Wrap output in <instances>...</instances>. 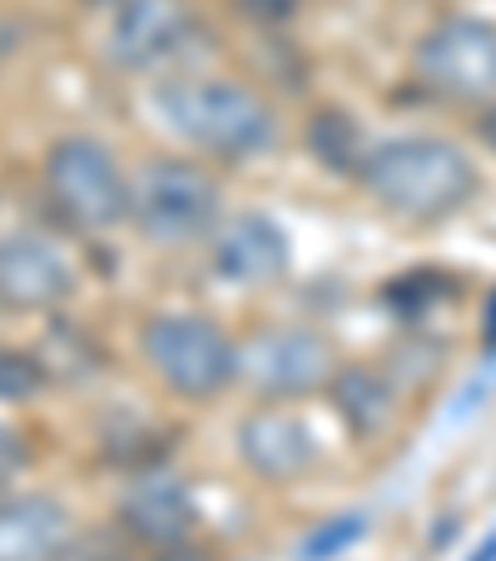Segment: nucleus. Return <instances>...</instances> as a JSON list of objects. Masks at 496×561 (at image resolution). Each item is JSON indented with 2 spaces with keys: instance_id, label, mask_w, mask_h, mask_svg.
Masks as SVG:
<instances>
[{
  "instance_id": "nucleus-13",
  "label": "nucleus",
  "mask_w": 496,
  "mask_h": 561,
  "mask_svg": "<svg viewBox=\"0 0 496 561\" xmlns=\"http://www.w3.org/2000/svg\"><path fill=\"white\" fill-rule=\"evenodd\" d=\"M125 527L135 531L149 547H180L194 531V502L189 492L174 482V477H145L125 492V507H119Z\"/></svg>"
},
{
  "instance_id": "nucleus-5",
  "label": "nucleus",
  "mask_w": 496,
  "mask_h": 561,
  "mask_svg": "<svg viewBox=\"0 0 496 561\" xmlns=\"http://www.w3.org/2000/svg\"><path fill=\"white\" fill-rule=\"evenodd\" d=\"M45 190H50L55 209L80 229H115L129 219V199L135 184L119 174L115 154L90 135H65L45 154Z\"/></svg>"
},
{
  "instance_id": "nucleus-1",
  "label": "nucleus",
  "mask_w": 496,
  "mask_h": 561,
  "mask_svg": "<svg viewBox=\"0 0 496 561\" xmlns=\"http://www.w3.org/2000/svg\"><path fill=\"white\" fill-rule=\"evenodd\" d=\"M362 184L397 219L437 224V219H452L457 209H466V199L476 194V170L452 139L402 135L368 149Z\"/></svg>"
},
{
  "instance_id": "nucleus-11",
  "label": "nucleus",
  "mask_w": 496,
  "mask_h": 561,
  "mask_svg": "<svg viewBox=\"0 0 496 561\" xmlns=\"http://www.w3.org/2000/svg\"><path fill=\"white\" fill-rule=\"evenodd\" d=\"M214 268L239 288L274 284L288 268V233L268 214H239L214 244Z\"/></svg>"
},
{
  "instance_id": "nucleus-3",
  "label": "nucleus",
  "mask_w": 496,
  "mask_h": 561,
  "mask_svg": "<svg viewBox=\"0 0 496 561\" xmlns=\"http://www.w3.org/2000/svg\"><path fill=\"white\" fill-rule=\"evenodd\" d=\"M139 353L159 382H170L180 398H214L239 378V348L219 323L199 313H154L139 329Z\"/></svg>"
},
{
  "instance_id": "nucleus-4",
  "label": "nucleus",
  "mask_w": 496,
  "mask_h": 561,
  "mask_svg": "<svg viewBox=\"0 0 496 561\" xmlns=\"http://www.w3.org/2000/svg\"><path fill=\"white\" fill-rule=\"evenodd\" d=\"M129 219L139 224V233L154 249L199 244L214 229V219H219V184L199 164H180V159L145 164L135 180Z\"/></svg>"
},
{
  "instance_id": "nucleus-7",
  "label": "nucleus",
  "mask_w": 496,
  "mask_h": 561,
  "mask_svg": "<svg viewBox=\"0 0 496 561\" xmlns=\"http://www.w3.org/2000/svg\"><path fill=\"white\" fill-rule=\"evenodd\" d=\"M239 378L264 398H303L333 378V348L308 329H264L239 348Z\"/></svg>"
},
{
  "instance_id": "nucleus-9",
  "label": "nucleus",
  "mask_w": 496,
  "mask_h": 561,
  "mask_svg": "<svg viewBox=\"0 0 496 561\" xmlns=\"http://www.w3.org/2000/svg\"><path fill=\"white\" fill-rule=\"evenodd\" d=\"M74 284H80V274L60 244H50L41 233L0 239V308L45 313V308H60L74 294Z\"/></svg>"
},
{
  "instance_id": "nucleus-15",
  "label": "nucleus",
  "mask_w": 496,
  "mask_h": 561,
  "mask_svg": "<svg viewBox=\"0 0 496 561\" xmlns=\"http://www.w3.org/2000/svg\"><path fill=\"white\" fill-rule=\"evenodd\" d=\"M362 527H368V522H362V512H338V517L323 522V527H318L313 537L303 541V557H308V561H327V557H338V551H348L353 541L362 537Z\"/></svg>"
},
{
  "instance_id": "nucleus-2",
  "label": "nucleus",
  "mask_w": 496,
  "mask_h": 561,
  "mask_svg": "<svg viewBox=\"0 0 496 561\" xmlns=\"http://www.w3.org/2000/svg\"><path fill=\"white\" fill-rule=\"evenodd\" d=\"M154 110L170 135H180L184 145L219 159H249L274 145L278 135L274 110L254 90L239 85V80H214V75L164 80L154 90Z\"/></svg>"
},
{
  "instance_id": "nucleus-6",
  "label": "nucleus",
  "mask_w": 496,
  "mask_h": 561,
  "mask_svg": "<svg viewBox=\"0 0 496 561\" xmlns=\"http://www.w3.org/2000/svg\"><path fill=\"white\" fill-rule=\"evenodd\" d=\"M417 75L427 90L447 100H466V105L496 100V21L452 15L432 25L417 45Z\"/></svg>"
},
{
  "instance_id": "nucleus-14",
  "label": "nucleus",
  "mask_w": 496,
  "mask_h": 561,
  "mask_svg": "<svg viewBox=\"0 0 496 561\" xmlns=\"http://www.w3.org/2000/svg\"><path fill=\"white\" fill-rule=\"evenodd\" d=\"M338 408L358 433H372V427L388 423L392 413V388L378 378V373L358 368V373H343L338 378Z\"/></svg>"
},
{
  "instance_id": "nucleus-12",
  "label": "nucleus",
  "mask_w": 496,
  "mask_h": 561,
  "mask_svg": "<svg viewBox=\"0 0 496 561\" xmlns=\"http://www.w3.org/2000/svg\"><path fill=\"white\" fill-rule=\"evenodd\" d=\"M70 547V512L55 497L0 502V561H60Z\"/></svg>"
},
{
  "instance_id": "nucleus-8",
  "label": "nucleus",
  "mask_w": 496,
  "mask_h": 561,
  "mask_svg": "<svg viewBox=\"0 0 496 561\" xmlns=\"http://www.w3.org/2000/svg\"><path fill=\"white\" fill-rule=\"evenodd\" d=\"M199 45V21L184 0H125L109 21V60L119 70H164Z\"/></svg>"
},
{
  "instance_id": "nucleus-10",
  "label": "nucleus",
  "mask_w": 496,
  "mask_h": 561,
  "mask_svg": "<svg viewBox=\"0 0 496 561\" xmlns=\"http://www.w3.org/2000/svg\"><path fill=\"white\" fill-rule=\"evenodd\" d=\"M239 453L268 482H293L318 462V437L288 408H258L239 423Z\"/></svg>"
},
{
  "instance_id": "nucleus-16",
  "label": "nucleus",
  "mask_w": 496,
  "mask_h": 561,
  "mask_svg": "<svg viewBox=\"0 0 496 561\" xmlns=\"http://www.w3.org/2000/svg\"><path fill=\"white\" fill-rule=\"evenodd\" d=\"M41 388V368L25 353H0V398L5 403H25Z\"/></svg>"
},
{
  "instance_id": "nucleus-17",
  "label": "nucleus",
  "mask_w": 496,
  "mask_h": 561,
  "mask_svg": "<svg viewBox=\"0 0 496 561\" xmlns=\"http://www.w3.org/2000/svg\"><path fill=\"white\" fill-rule=\"evenodd\" d=\"M25 462V447H21V437L11 433V427L0 423V488H5V482H11L15 477V467Z\"/></svg>"
}]
</instances>
